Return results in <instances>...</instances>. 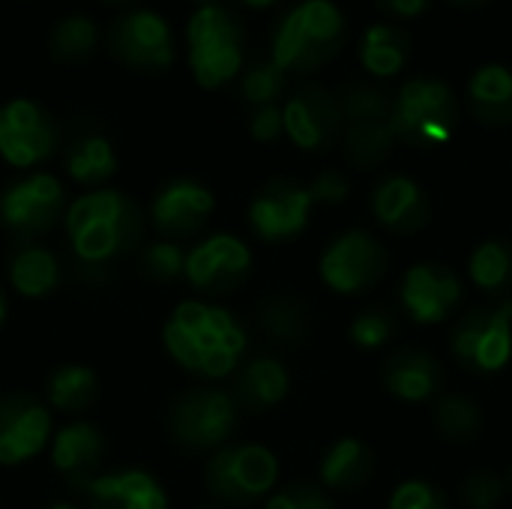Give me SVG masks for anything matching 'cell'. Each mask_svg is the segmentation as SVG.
Here are the masks:
<instances>
[{
	"instance_id": "cell-8",
	"label": "cell",
	"mask_w": 512,
	"mask_h": 509,
	"mask_svg": "<svg viewBox=\"0 0 512 509\" xmlns=\"http://www.w3.org/2000/svg\"><path fill=\"white\" fill-rule=\"evenodd\" d=\"M240 405L231 393L198 387L183 393L168 411V432L186 450H222L237 429Z\"/></svg>"
},
{
	"instance_id": "cell-47",
	"label": "cell",
	"mask_w": 512,
	"mask_h": 509,
	"mask_svg": "<svg viewBox=\"0 0 512 509\" xmlns=\"http://www.w3.org/2000/svg\"><path fill=\"white\" fill-rule=\"evenodd\" d=\"M6 324V297H3V291H0V327Z\"/></svg>"
},
{
	"instance_id": "cell-9",
	"label": "cell",
	"mask_w": 512,
	"mask_h": 509,
	"mask_svg": "<svg viewBox=\"0 0 512 509\" xmlns=\"http://www.w3.org/2000/svg\"><path fill=\"white\" fill-rule=\"evenodd\" d=\"M450 348L453 357L477 375L504 372L512 360V297L492 309H471L462 315Z\"/></svg>"
},
{
	"instance_id": "cell-45",
	"label": "cell",
	"mask_w": 512,
	"mask_h": 509,
	"mask_svg": "<svg viewBox=\"0 0 512 509\" xmlns=\"http://www.w3.org/2000/svg\"><path fill=\"white\" fill-rule=\"evenodd\" d=\"M450 3H456V6H462V9H483V6H489V3H495V0H450Z\"/></svg>"
},
{
	"instance_id": "cell-3",
	"label": "cell",
	"mask_w": 512,
	"mask_h": 509,
	"mask_svg": "<svg viewBox=\"0 0 512 509\" xmlns=\"http://www.w3.org/2000/svg\"><path fill=\"white\" fill-rule=\"evenodd\" d=\"M348 42L345 12L333 0H300L270 30V60L288 75H312Z\"/></svg>"
},
{
	"instance_id": "cell-13",
	"label": "cell",
	"mask_w": 512,
	"mask_h": 509,
	"mask_svg": "<svg viewBox=\"0 0 512 509\" xmlns=\"http://www.w3.org/2000/svg\"><path fill=\"white\" fill-rule=\"evenodd\" d=\"M285 135L294 147L306 153L327 150L345 129L339 96L321 84H300L285 96L282 105Z\"/></svg>"
},
{
	"instance_id": "cell-15",
	"label": "cell",
	"mask_w": 512,
	"mask_h": 509,
	"mask_svg": "<svg viewBox=\"0 0 512 509\" xmlns=\"http://www.w3.org/2000/svg\"><path fill=\"white\" fill-rule=\"evenodd\" d=\"M315 201L306 186L294 180H270L249 204V225L264 243H288L309 225Z\"/></svg>"
},
{
	"instance_id": "cell-49",
	"label": "cell",
	"mask_w": 512,
	"mask_h": 509,
	"mask_svg": "<svg viewBox=\"0 0 512 509\" xmlns=\"http://www.w3.org/2000/svg\"><path fill=\"white\" fill-rule=\"evenodd\" d=\"M195 6H216V3H222V0H192Z\"/></svg>"
},
{
	"instance_id": "cell-26",
	"label": "cell",
	"mask_w": 512,
	"mask_h": 509,
	"mask_svg": "<svg viewBox=\"0 0 512 509\" xmlns=\"http://www.w3.org/2000/svg\"><path fill=\"white\" fill-rule=\"evenodd\" d=\"M468 108L483 126L512 123V69L504 63H483L468 81Z\"/></svg>"
},
{
	"instance_id": "cell-32",
	"label": "cell",
	"mask_w": 512,
	"mask_h": 509,
	"mask_svg": "<svg viewBox=\"0 0 512 509\" xmlns=\"http://www.w3.org/2000/svg\"><path fill=\"white\" fill-rule=\"evenodd\" d=\"M468 276L471 282L489 294V297H504L512 291V243L510 240H483L468 261Z\"/></svg>"
},
{
	"instance_id": "cell-52",
	"label": "cell",
	"mask_w": 512,
	"mask_h": 509,
	"mask_svg": "<svg viewBox=\"0 0 512 509\" xmlns=\"http://www.w3.org/2000/svg\"><path fill=\"white\" fill-rule=\"evenodd\" d=\"M201 509H219V507H201Z\"/></svg>"
},
{
	"instance_id": "cell-11",
	"label": "cell",
	"mask_w": 512,
	"mask_h": 509,
	"mask_svg": "<svg viewBox=\"0 0 512 509\" xmlns=\"http://www.w3.org/2000/svg\"><path fill=\"white\" fill-rule=\"evenodd\" d=\"M60 129L51 111L27 96L0 105V159L18 171H30L54 156Z\"/></svg>"
},
{
	"instance_id": "cell-44",
	"label": "cell",
	"mask_w": 512,
	"mask_h": 509,
	"mask_svg": "<svg viewBox=\"0 0 512 509\" xmlns=\"http://www.w3.org/2000/svg\"><path fill=\"white\" fill-rule=\"evenodd\" d=\"M375 3H378L381 12H387V15H393V18H402V21L420 18V15H426V9L432 6V0H375Z\"/></svg>"
},
{
	"instance_id": "cell-41",
	"label": "cell",
	"mask_w": 512,
	"mask_h": 509,
	"mask_svg": "<svg viewBox=\"0 0 512 509\" xmlns=\"http://www.w3.org/2000/svg\"><path fill=\"white\" fill-rule=\"evenodd\" d=\"M387 509H450L447 495L429 480H405L390 495Z\"/></svg>"
},
{
	"instance_id": "cell-33",
	"label": "cell",
	"mask_w": 512,
	"mask_h": 509,
	"mask_svg": "<svg viewBox=\"0 0 512 509\" xmlns=\"http://www.w3.org/2000/svg\"><path fill=\"white\" fill-rule=\"evenodd\" d=\"M432 426H435V432L444 441L465 444V441H474L477 438V432L483 426V414H480V408H477L474 399H468L462 393H444V396L435 399Z\"/></svg>"
},
{
	"instance_id": "cell-40",
	"label": "cell",
	"mask_w": 512,
	"mask_h": 509,
	"mask_svg": "<svg viewBox=\"0 0 512 509\" xmlns=\"http://www.w3.org/2000/svg\"><path fill=\"white\" fill-rule=\"evenodd\" d=\"M264 509H333V501L315 483H288L267 498Z\"/></svg>"
},
{
	"instance_id": "cell-1",
	"label": "cell",
	"mask_w": 512,
	"mask_h": 509,
	"mask_svg": "<svg viewBox=\"0 0 512 509\" xmlns=\"http://www.w3.org/2000/svg\"><path fill=\"white\" fill-rule=\"evenodd\" d=\"M162 342L183 372L207 381L234 375L249 348L243 324L225 306L207 300L177 303L162 327Z\"/></svg>"
},
{
	"instance_id": "cell-34",
	"label": "cell",
	"mask_w": 512,
	"mask_h": 509,
	"mask_svg": "<svg viewBox=\"0 0 512 509\" xmlns=\"http://www.w3.org/2000/svg\"><path fill=\"white\" fill-rule=\"evenodd\" d=\"M258 324L279 345H300L312 330L306 306L297 303L294 297H270V300H264V306L258 309Z\"/></svg>"
},
{
	"instance_id": "cell-27",
	"label": "cell",
	"mask_w": 512,
	"mask_h": 509,
	"mask_svg": "<svg viewBox=\"0 0 512 509\" xmlns=\"http://www.w3.org/2000/svg\"><path fill=\"white\" fill-rule=\"evenodd\" d=\"M411 51H414L411 33L393 21L369 24L360 36V63L375 78L399 75L408 66Z\"/></svg>"
},
{
	"instance_id": "cell-38",
	"label": "cell",
	"mask_w": 512,
	"mask_h": 509,
	"mask_svg": "<svg viewBox=\"0 0 512 509\" xmlns=\"http://www.w3.org/2000/svg\"><path fill=\"white\" fill-rule=\"evenodd\" d=\"M396 315L390 309H366L351 324V339L363 351H378L396 336Z\"/></svg>"
},
{
	"instance_id": "cell-18",
	"label": "cell",
	"mask_w": 512,
	"mask_h": 509,
	"mask_svg": "<svg viewBox=\"0 0 512 509\" xmlns=\"http://www.w3.org/2000/svg\"><path fill=\"white\" fill-rule=\"evenodd\" d=\"M213 210H216V195L204 183L192 177H174L156 189L150 204V219L165 240L177 243L183 237L198 234L210 222Z\"/></svg>"
},
{
	"instance_id": "cell-7",
	"label": "cell",
	"mask_w": 512,
	"mask_h": 509,
	"mask_svg": "<svg viewBox=\"0 0 512 509\" xmlns=\"http://www.w3.org/2000/svg\"><path fill=\"white\" fill-rule=\"evenodd\" d=\"M105 48L120 66L144 75L165 72L177 60V39L168 18L147 6L120 12L105 30Z\"/></svg>"
},
{
	"instance_id": "cell-25",
	"label": "cell",
	"mask_w": 512,
	"mask_h": 509,
	"mask_svg": "<svg viewBox=\"0 0 512 509\" xmlns=\"http://www.w3.org/2000/svg\"><path fill=\"white\" fill-rule=\"evenodd\" d=\"M318 474H321V489L360 492L375 474V453L360 438H342L324 453Z\"/></svg>"
},
{
	"instance_id": "cell-37",
	"label": "cell",
	"mask_w": 512,
	"mask_h": 509,
	"mask_svg": "<svg viewBox=\"0 0 512 509\" xmlns=\"http://www.w3.org/2000/svg\"><path fill=\"white\" fill-rule=\"evenodd\" d=\"M141 273L153 282H174L186 273V249L174 240H156L141 249Z\"/></svg>"
},
{
	"instance_id": "cell-17",
	"label": "cell",
	"mask_w": 512,
	"mask_h": 509,
	"mask_svg": "<svg viewBox=\"0 0 512 509\" xmlns=\"http://www.w3.org/2000/svg\"><path fill=\"white\" fill-rule=\"evenodd\" d=\"M51 414L27 393L0 396V465L18 468L33 462L51 444Z\"/></svg>"
},
{
	"instance_id": "cell-14",
	"label": "cell",
	"mask_w": 512,
	"mask_h": 509,
	"mask_svg": "<svg viewBox=\"0 0 512 509\" xmlns=\"http://www.w3.org/2000/svg\"><path fill=\"white\" fill-rule=\"evenodd\" d=\"M252 273V252L234 234H213L186 252V282L207 294L222 297L237 291Z\"/></svg>"
},
{
	"instance_id": "cell-51",
	"label": "cell",
	"mask_w": 512,
	"mask_h": 509,
	"mask_svg": "<svg viewBox=\"0 0 512 509\" xmlns=\"http://www.w3.org/2000/svg\"><path fill=\"white\" fill-rule=\"evenodd\" d=\"M507 486L512 489V468H510V474H507Z\"/></svg>"
},
{
	"instance_id": "cell-29",
	"label": "cell",
	"mask_w": 512,
	"mask_h": 509,
	"mask_svg": "<svg viewBox=\"0 0 512 509\" xmlns=\"http://www.w3.org/2000/svg\"><path fill=\"white\" fill-rule=\"evenodd\" d=\"M396 147V135L390 129V120H357L342 129V150L348 165L360 171L381 168Z\"/></svg>"
},
{
	"instance_id": "cell-12",
	"label": "cell",
	"mask_w": 512,
	"mask_h": 509,
	"mask_svg": "<svg viewBox=\"0 0 512 509\" xmlns=\"http://www.w3.org/2000/svg\"><path fill=\"white\" fill-rule=\"evenodd\" d=\"M63 216L66 192L48 171H30L0 192V222L18 237H39Z\"/></svg>"
},
{
	"instance_id": "cell-4",
	"label": "cell",
	"mask_w": 512,
	"mask_h": 509,
	"mask_svg": "<svg viewBox=\"0 0 512 509\" xmlns=\"http://www.w3.org/2000/svg\"><path fill=\"white\" fill-rule=\"evenodd\" d=\"M186 63L198 87L231 84L246 63V24L225 6H198L186 21Z\"/></svg>"
},
{
	"instance_id": "cell-30",
	"label": "cell",
	"mask_w": 512,
	"mask_h": 509,
	"mask_svg": "<svg viewBox=\"0 0 512 509\" xmlns=\"http://www.w3.org/2000/svg\"><path fill=\"white\" fill-rule=\"evenodd\" d=\"M99 42L102 36L96 21L84 12H69L48 33V54L63 66H81L96 54Z\"/></svg>"
},
{
	"instance_id": "cell-31",
	"label": "cell",
	"mask_w": 512,
	"mask_h": 509,
	"mask_svg": "<svg viewBox=\"0 0 512 509\" xmlns=\"http://www.w3.org/2000/svg\"><path fill=\"white\" fill-rule=\"evenodd\" d=\"M45 396L54 411L63 414H84L99 396V378L90 366L66 363L54 369L45 381Z\"/></svg>"
},
{
	"instance_id": "cell-20",
	"label": "cell",
	"mask_w": 512,
	"mask_h": 509,
	"mask_svg": "<svg viewBox=\"0 0 512 509\" xmlns=\"http://www.w3.org/2000/svg\"><path fill=\"white\" fill-rule=\"evenodd\" d=\"M372 213L381 228L393 234H414L426 228L432 207L426 189L408 177V174H390L384 177L372 192Z\"/></svg>"
},
{
	"instance_id": "cell-19",
	"label": "cell",
	"mask_w": 512,
	"mask_h": 509,
	"mask_svg": "<svg viewBox=\"0 0 512 509\" xmlns=\"http://www.w3.org/2000/svg\"><path fill=\"white\" fill-rule=\"evenodd\" d=\"M81 489L90 509H168V492L141 468L96 474Z\"/></svg>"
},
{
	"instance_id": "cell-48",
	"label": "cell",
	"mask_w": 512,
	"mask_h": 509,
	"mask_svg": "<svg viewBox=\"0 0 512 509\" xmlns=\"http://www.w3.org/2000/svg\"><path fill=\"white\" fill-rule=\"evenodd\" d=\"M48 509H81V507H75V504H69V501H57V504H51Z\"/></svg>"
},
{
	"instance_id": "cell-28",
	"label": "cell",
	"mask_w": 512,
	"mask_h": 509,
	"mask_svg": "<svg viewBox=\"0 0 512 509\" xmlns=\"http://www.w3.org/2000/svg\"><path fill=\"white\" fill-rule=\"evenodd\" d=\"M63 165H66L69 180H75L78 186L102 189V183L117 174L120 159H117L114 144L105 135L87 132V135L72 138V144L66 147Z\"/></svg>"
},
{
	"instance_id": "cell-36",
	"label": "cell",
	"mask_w": 512,
	"mask_h": 509,
	"mask_svg": "<svg viewBox=\"0 0 512 509\" xmlns=\"http://www.w3.org/2000/svg\"><path fill=\"white\" fill-rule=\"evenodd\" d=\"M339 105H342L345 123L390 120V114H393V93H387L384 87L369 84V81H351L348 87H342Z\"/></svg>"
},
{
	"instance_id": "cell-24",
	"label": "cell",
	"mask_w": 512,
	"mask_h": 509,
	"mask_svg": "<svg viewBox=\"0 0 512 509\" xmlns=\"http://www.w3.org/2000/svg\"><path fill=\"white\" fill-rule=\"evenodd\" d=\"M63 282V267L57 255L45 246L24 243L9 258V285L24 300H45Z\"/></svg>"
},
{
	"instance_id": "cell-50",
	"label": "cell",
	"mask_w": 512,
	"mask_h": 509,
	"mask_svg": "<svg viewBox=\"0 0 512 509\" xmlns=\"http://www.w3.org/2000/svg\"><path fill=\"white\" fill-rule=\"evenodd\" d=\"M102 3H132V0H102Z\"/></svg>"
},
{
	"instance_id": "cell-22",
	"label": "cell",
	"mask_w": 512,
	"mask_h": 509,
	"mask_svg": "<svg viewBox=\"0 0 512 509\" xmlns=\"http://www.w3.org/2000/svg\"><path fill=\"white\" fill-rule=\"evenodd\" d=\"M102 456H105V438L99 426L87 420H75L60 432H54L51 438V465L75 486L96 477Z\"/></svg>"
},
{
	"instance_id": "cell-10",
	"label": "cell",
	"mask_w": 512,
	"mask_h": 509,
	"mask_svg": "<svg viewBox=\"0 0 512 509\" xmlns=\"http://www.w3.org/2000/svg\"><path fill=\"white\" fill-rule=\"evenodd\" d=\"M387 267H390V255L384 243L363 228L339 234L318 261V273L324 285L345 297H360L369 288H375L384 279Z\"/></svg>"
},
{
	"instance_id": "cell-42",
	"label": "cell",
	"mask_w": 512,
	"mask_h": 509,
	"mask_svg": "<svg viewBox=\"0 0 512 509\" xmlns=\"http://www.w3.org/2000/svg\"><path fill=\"white\" fill-rule=\"evenodd\" d=\"M306 189H309V195H312V201H315V204H327V207H333V204H342V201L348 198L351 183H348V177H345L342 171H336V168H324L321 174H315V177H312V183H309Z\"/></svg>"
},
{
	"instance_id": "cell-16",
	"label": "cell",
	"mask_w": 512,
	"mask_h": 509,
	"mask_svg": "<svg viewBox=\"0 0 512 509\" xmlns=\"http://www.w3.org/2000/svg\"><path fill=\"white\" fill-rule=\"evenodd\" d=\"M465 297L462 279L453 267L438 261L414 264L399 285V303L414 324L432 327L447 321Z\"/></svg>"
},
{
	"instance_id": "cell-23",
	"label": "cell",
	"mask_w": 512,
	"mask_h": 509,
	"mask_svg": "<svg viewBox=\"0 0 512 509\" xmlns=\"http://www.w3.org/2000/svg\"><path fill=\"white\" fill-rule=\"evenodd\" d=\"M288 390H291L288 369L273 357H255L237 372L231 396H234V402L240 408H246L252 414H261V411H270V408L282 405Z\"/></svg>"
},
{
	"instance_id": "cell-2",
	"label": "cell",
	"mask_w": 512,
	"mask_h": 509,
	"mask_svg": "<svg viewBox=\"0 0 512 509\" xmlns=\"http://www.w3.org/2000/svg\"><path fill=\"white\" fill-rule=\"evenodd\" d=\"M72 255L84 267H108L141 240V210L117 189H90L78 195L63 216Z\"/></svg>"
},
{
	"instance_id": "cell-46",
	"label": "cell",
	"mask_w": 512,
	"mask_h": 509,
	"mask_svg": "<svg viewBox=\"0 0 512 509\" xmlns=\"http://www.w3.org/2000/svg\"><path fill=\"white\" fill-rule=\"evenodd\" d=\"M240 3H246L249 9H270V6L279 3V0H240Z\"/></svg>"
},
{
	"instance_id": "cell-6",
	"label": "cell",
	"mask_w": 512,
	"mask_h": 509,
	"mask_svg": "<svg viewBox=\"0 0 512 509\" xmlns=\"http://www.w3.org/2000/svg\"><path fill=\"white\" fill-rule=\"evenodd\" d=\"M204 480L216 501L246 507L276 492L279 459L261 444H225L207 462Z\"/></svg>"
},
{
	"instance_id": "cell-21",
	"label": "cell",
	"mask_w": 512,
	"mask_h": 509,
	"mask_svg": "<svg viewBox=\"0 0 512 509\" xmlns=\"http://www.w3.org/2000/svg\"><path fill=\"white\" fill-rule=\"evenodd\" d=\"M384 387L393 399L408 402V405L438 399L444 387V366L429 351L402 348L390 354L384 363Z\"/></svg>"
},
{
	"instance_id": "cell-5",
	"label": "cell",
	"mask_w": 512,
	"mask_h": 509,
	"mask_svg": "<svg viewBox=\"0 0 512 509\" xmlns=\"http://www.w3.org/2000/svg\"><path fill=\"white\" fill-rule=\"evenodd\" d=\"M459 120V99L453 87L441 78L420 75L405 81L393 93V114L390 129L396 141L408 147H441L453 138Z\"/></svg>"
},
{
	"instance_id": "cell-35",
	"label": "cell",
	"mask_w": 512,
	"mask_h": 509,
	"mask_svg": "<svg viewBox=\"0 0 512 509\" xmlns=\"http://www.w3.org/2000/svg\"><path fill=\"white\" fill-rule=\"evenodd\" d=\"M285 93H288V72H282L270 57L255 60L240 72V96L252 108L279 105Z\"/></svg>"
},
{
	"instance_id": "cell-39",
	"label": "cell",
	"mask_w": 512,
	"mask_h": 509,
	"mask_svg": "<svg viewBox=\"0 0 512 509\" xmlns=\"http://www.w3.org/2000/svg\"><path fill=\"white\" fill-rule=\"evenodd\" d=\"M507 495V480L492 471H477L462 483V501L468 509H498Z\"/></svg>"
},
{
	"instance_id": "cell-43",
	"label": "cell",
	"mask_w": 512,
	"mask_h": 509,
	"mask_svg": "<svg viewBox=\"0 0 512 509\" xmlns=\"http://www.w3.org/2000/svg\"><path fill=\"white\" fill-rule=\"evenodd\" d=\"M249 135L258 144H273L285 135V117H282V105H264V108H252L249 114Z\"/></svg>"
}]
</instances>
